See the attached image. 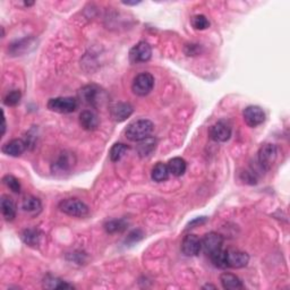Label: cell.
I'll list each match as a JSON object with an SVG mask.
<instances>
[{
    "mask_svg": "<svg viewBox=\"0 0 290 290\" xmlns=\"http://www.w3.org/2000/svg\"><path fill=\"white\" fill-rule=\"evenodd\" d=\"M154 86V78L150 72H140L133 80L132 91L138 96H145L150 94Z\"/></svg>",
    "mask_w": 290,
    "mask_h": 290,
    "instance_id": "obj_5",
    "label": "cell"
},
{
    "mask_svg": "<svg viewBox=\"0 0 290 290\" xmlns=\"http://www.w3.org/2000/svg\"><path fill=\"white\" fill-rule=\"evenodd\" d=\"M202 250V240L196 234H187L182 242V252L185 256H198Z\"/></svg>",
    "mask_w": 290,
    "mask_h": 290,
    "instance_id": "obj_11",
    "label": "cell"
},
{
    "mask_svg": "<svg viewBox=\"0 0 290 290\" xmlns=\"http://www.w3.org/2000/svg\"><path fill=\"white\" fill-rule=\"evenodd\" d=\"M124 5H127V6H135V5H138L140 4V2H122Z\"/></svg>",
    "mask_w": 290,
    "mask_h": 290,
    "instance_id": "obj_36",
    "label": "cell"
},
{
    "mask_svg": "<svg viewBox=\"0 0 290 290\" xmlns=\"http://www.w3.org/2000/svg\"><path fill=\"white\" fill-rule=\"evenodd\" d=\"M154 125L148 119H138V120L130 122L125 130L126 138L132 142H140L145 138H150Z\"/></svg>",
    "mask_w": 290,
    "mask_h": 290,
    "instance_id": "obj_1",
    "label": "cell"
},
{
    "mask_svg": "<svg viewBox=\"0 0 290 290\" xmlns=\"http://www.w3.org/2000/svg\"><path fill=\"white\" fill-rule=\"evenodd\" d=\"M156 148V140L154 138H148L140 140L138 145V153L140 158L150 156Z\"/></svg>",
    "mask_w": 290,
    "mask_h": 290,
    "instance_id": "obj_21",
    "label": "cell"
},
{
    "mask_svg": "<svg viewBox=\"0 0 290 290\" xmlns=\"http://www.w3.org/2000/svg\"><path fill=\"white\" fill-rule=\"evenodd\" d=\"M220 282L226 290H240L244 288L242 280L236 274L224 272L220 276Z\"/></svg>",
    "mask_w": 290,
    "mask_h": 290,
    "instance_id": "obj_18",
    "label": "cell"
},
{
    "mask_svg": "<svg viewBox=\"0 0 290 290\" xmlns=\"http://www.w3.org/2000/svg\"><path fill=\"white\" fill-rule=\"evenodd\" d=\"M143 238V232H140V230H134V232H132L126 238V242H128L130 244H134V242L140 240Z\"/></svg>",
    "mask_w": 290,
    "mask_h": 290,
    "instance_id": "obj_31",
    "label": "cell"
},
{
    "mask_svg": "<svg viewBox=\"0 0 290 290\" xmlns=\"http://www.w3.org/2000/svg\"><path fill=\"white\" fill-rule=\"evenodd\" d=\"M2 135H5L6 133V118H5V112H4L2 110Z\"/></svg>",
    "mask_w": 290,
    "mask_h": 290,
    "instance_id": "obj_35",
    "label": "cell"
},
{
    "mask_svg": "<svg viewBox=\"0 0 290 290\" xmlns=\"http://www.w3.org/2000/svg\"><path fill=\"white\" fill-rule=\"evenodd\" d=\"M242 117H244L246 125L250 127H258L262 125L266 120V114H264L261 106H248L245 108L244 112H242Z\"/></svg>",
    "mask_w": 290,
    "mask_h": 290,
    "instance_id": "obj_9",
    "label": "cell"
},
{
    "mask_svg": "<svg viewBox=\"0 0 290 290\" xmlns=\"http://www.w3.org/2000/svg\"><path fill=\"white\" fill-rule=\"evenodd\" d=\"M227 268H242L247 266L250 262V255L240 250H226Z\"/></svg>",
    "mask_w": 290,
    "mask_h": 290,
    "instance_id": "obj_12",
    "label": "cell"
},
{
    "mask_svg": "<svg viewBox=\"0 0 290 290\" xmlns=\"http://www.w3.org/2000/svg\"><path fill=\"white\" fill-rule=\"evenodd\" d=\"M134 112L133 106L128 102H118V104H114L110 109V114H112V119L116 122H125L127 118L132 116Z\"/></svg>",
    "mask_w": 290,
    "mask_h": 290,
    "instance_id": "obj_13",
    "label": "cell"
},
{
    "mask_svg": "<svg viewBox=\"0 0 290 290\" xmlns=\"http://www.w3.org/2000/svg\"><path fill=\"white\" fill-rule=\"evenodd\" d=\"M203 288H204V289H206V288H212V289H216V286H212V284H206V286H204Z\"/></svg>",
    "mask_w": 290,
    "mask_h": 290,
    "instance_id": "obj_37",
    "label": "cell"
},
{
    "mask_svg": "<svg viewBox=\"0 0 290 290\" xmlns=\"http://www.w3.org/2000/svg\"><path fill=\"white\" fill-rule=\"evenodd\" d=\"M99 117L92 110H84L80 114V124L85 130H96L99 127Z\"/></svg>",
    "mask_w": 290,
    "mask_h": 290,
    "instance_id": "obj_16",
    "label": "cell"
},
{
    "mask_svg": "<svg viewBox=\"0 0 290 290\" xmlns=\"http://www.w3.org/2000/svg\"><path fill=\"white\" fill-rule=\"evenodd\" d=\"M2 182L4 185L7 186L8 188L12 192V193L16 194L20 193V182L16 177L12 176V174H6V176L2 178Z\"/></svg>",
    "mask_w": 290,
    "mask_h": 290,
    "instance_id": "obj_29",
    "label": "cell"
},
{
    "mask_svg": "<svg viewBox=\"0 0 290 290\" xmlns=\"http://www.w3.org/2000/svg\"><path fill=\"white\" fill-rule=\"evenodd\" d=\"M152 49L151 46L145 41H140L135 44L130 51V62L132 64L146 62L151 59Z\"/></svg>",
    "mask_w": 290,
    "mask_h": 290,
    "instance_id": "obj_7",
    "label": "cell"
},
{
    "mask_svg": "<svg viewBox=\"0 0 290 290\" xmlns=\"http://www.w3.org/2000/svg\"><path fill=\"white\" fill-rule=\"evenodd\" d=\"M44 287L46 289H72V284L52 276H46L44 280Z\"/></svg>",
    "mask_w": 290,
    "mask_h": 290,
    "instance_id": "obj_24",
    "label": "cell"
},
{
    "mask_svg": "<svg viewBox=\"0 0 290 290\" xmlns=\"http://www.w3.org/2000/svg\"><path fill=\"white\" fill-rule=\"evenodd\" d=\"M208 221V219L206 216H202V218H198V219H195V220H193L192 221V222H190V224H188V228L187 229H192V228H195L196 226H198V224H206Z\"/></svg>",
    "mask_w": 290,
    "mask_h": 290,
    "instance_id": "obj_33",
    "label": "cell"
},
{
    "mask_svg": "<svg viewBox=\"0 0 290 290\" xmlns=\"http://www.w3.org/2000/svg\"><path fill=\"white\" fill-rule=\"evenodd\" d=\"M232 126L227 120H219L210 128V138L218 143H224L232 138Z\"/></svg>",
    "mask_w": 290,
    "mask_h": 290,
    "instance_id": "obj_8",
    "label": "cell"
},
{
    "mask_svg": "<svg viewBox=\"0 0 290 290\" xmlns=\"http://www.w3.org/2000/svg\"><path fill=\"white\" fill-rule=\"evenodd\" d=\"M42 237V232L38 228H28L23 230L22 234H20V238L25 242V244L31 246V247H36L40 244Z\"/></svg>",
    "mask_w": 290,
    "mask_h": 290,
    "instance_id": "obj_20",
    "label": "cell"
},
{
    "mask_svg": "<svg viewBox=\"0 0 290 290\" xmlns=\"http://www.w3.org/2000/svg\"><path fill=\"white\" fill-rule=\"evenodd\" d=\"M210 260L213 266L219 268H227V256H226V250L221 248L210 255Z\"/></svg>",
    "mask_w": 290,
    "mask_h": 290,
    "instance_id": "obj_26",
    "label": "cell"
},
{
    "mask_svg": "<svg viewBox=\"0 0 290 290\" xmlns=\"http://www.w3.org/2000/svg\"><path fill=\"white\" fill-rule=\"evenodd\" d=\"M168 170L169 172L174 177H180L186 172L187 164L182 158H172V160L168 162Z\"/></svg>",
    "mask_w": 290,
    "mask_h": 290,
    "instance_id": "obj_22",
    "label": "cell"
},
{
    "mask_svg": "<svg viewBox=\"0 0 290 290\" xmlns=\"http://www.w3.org/2000/svg\"><path fill=\"white\" fill-rule=\"evenodd\" d=\"M75 164V156L72 153H62L58 160L52 164L54 174H65L70 172Z\"/></svg>",
    "mask_w": 290,
    "mask_h": 290,
    "instance_id": "obj_15",
    "label": "cell"
},
{
    "mask_svg": "<svg viewBox=\"0 0 290 290\" xmlns=\"http://www.w3.org/2000/svg\"><path fill=\"white\" fill-rule=\"evenodd\" d=\"M169 170L168 166L162 164V162H158V164L152 168L151 172V178L156 182H166L169 178Z\"/></svg>",
    "mask_w": 290,
    "mask_h": 290,
    "instance_id": "obj_23",
    "label": "cell"
},
{
    "mask_svg": "<svg viewBox=\"0 0 290 290\" xmlns=\"http://www.w3.org/2000/svg\"><path fill=\"white\" fill-rule=\"evenodd\" d=\"M127 228V222L125 220H112L108 221L104 224V229L108 234H117V232H122L124 230Z\"/></svg>",
    "mask_w": 290,
    "mask_h": 290,
    "instance_id": "obj_27",
    "label": "cell"
},
{
    "mask_svg": "<svg viewBox=\"0 0 290 290\" xmlns=\"http://www.w3.org/2000/svg\"><path fill=\"white\" fill-rule=\"evenodd\" d=\"M0 208L2 213L6 221H12L16 218V206L12 200L8 195H2L0 200Z\"/></svg>",
    "mask_w": 290,
    "mask_h": 290,
    "instance_id": "obj_17",
    "label": "cell"
},
{
    "mask_svg": "<svg viewBox=\"0 0 290 290\" xmlns=\"http://www.w3.org/2000/svg\"><path fill=\"white\" fill-rule=\"evenodd\" d=\"M78 96L84 104L91 106L92 108H99L106 99V92L94 84L85 85L84 88H80Z\"/></svg>",
    "mask_w": 290,
    "mask_h": 290,
    "instance_id": "obj_2",
    "label": "cell"
},
{
    "mask_svg": "<svg viewBox=\"0 0 290 290\" xmlns=\"http://www.w3.org/2000/svg\"><path fill=\"white\" fill-rule=\"evenodd\" d=\"M190 51H187V56H195V54H198V49L200 46L198 44H190L188 46Z\"/></svg>",
    "mask_w": 290,
    "mask_h": 290,
    "instance_id": "obj_34",
    "label": "cell"
},
{
    "mask_svg": "<svg viewBox=\"0 0 290 290\" xmlns=\"http://www.w3.org/2000/svg\"><path fill=\"white\" fill-rule=\"evenodd\" d=\"M201 240H202V250L208 256H210V255L214 253V252L221 250L224 246L222 234L214 232L206 234Z\"/></svg>",
    "mask_w": 290,
    "mask_h": 290,
    "instance_id": "obj_10",
    "label": "cell"
},
{
    "mask_svg": "<svg viewBox=\"0 0 290 290\" xmlns=\"http://www.w3.org/2000/svg\"><path fill=\"white\" fill-rule=\"evenodd\" d=\"M59 210L62 213L75 218H84L88 214V206L78 198H66L59 203Z\"/></svg>",
    "mask_w": 290,
    "mask_h": 290,
    "instance_id": "obj_3",
    "label": "cell"
},
{
    "mask_svg": "<svg viewBox=\"0 0 290 290\" xmlns=\"http://www.w3.org/2000/svg\"><path fill=\"white\" fill-rule=\"evenodd\" d=\"M242 179L244 180V182H248V184L253 185L256 184V177H255V174L250 172H244L242 174Z\"/></svg>",
    "mask_w": 290,
    "mask_h": 290,
    "instance_id": "obj_32",
    "label": "cell"
},
{
    "mask_svg": "<svg viewBox=\"0 0 290 290\" xmlns=\"http://www.w3.org/2000/svg\"><path fill=\"white\" fill-rule=\"evenodd\" d=\"M278 158V148L274 144L266 143L260 148L258 153V164L264 170H270Z\"/></svg>",
    "mask_w": 290,
    "mask_h": 290,
    "instance_id": "obj_6",
    "label": "cell"
},
{
    "mask_svg": "<svg viewBox=\"0 0 290 290\" xmlns=\"http://www.w3.org/2000/svg\"><path fill=\"white\" fill-rule=\"evenodd\" d=\"M22 208L24 212L28 213V214L38 216L42 210V203L39 198H36V196L30 195L23 200Z\"/></svg>",
    "mask_w": 290,
    "mask_h": 290,
    "instance_id": "obj_19",
    "label": "cell"
},
{
    "mask_svg": "<svg viewBox=\"0 0 290 290\" xmlns=\"http://www.w3.org/2000/svg\"><path fill=\"white\" fill-rule=\"evenodd\" d=\"M20 99H22V93L20 90H12L4 98V104L8 106H15L20 104Z\"/></svg>",
    "mask_w": 290,
    "mask_h": 290,
    "instance_id": "obj_28",
    "label": "cell"
},
{
    "mask_svg": "<svg viewBox=\"0 0 290 290\" xmlns=\"http://www.w3.org/2000/svg\"><path fill=\"white\" fill-rule=\"evenodd\" d=\"M192 25L198 31H204L210 26V22L204 15H196L192 18Z\"/></svg>",
    "mask_w": 290,
    "mask_h": 290,
    "instance_id": "obj_30",
    "label": "cell"
},
{
    "mask_svg": "<svg viewBox=\"0 0 290 290\" xmlns=\"http://www.w3.org/2000/svg\"><path fill=\"white\" fill-rule=\"evenodd\" d=\"M26 148H28V144L24 140L15 138V140H10V142H7L6 144H4L2 148V151L4 154L16 158V156H22Z\"/></svg>",
    "mask_w": 290,
    "mask_h": 290,
    "instance_id": "obj_14",
    "label": "cell"
},
{
    "mask_svg": "<svg viewBox=\"0 0 290 290\" xmlns=\"http://www.w3.org/2000/svg\"><path fill=\"white\" fill-rule=\"evenodd\" d=\"M128 146L124 143H116L112 145V148H110L109 152V156L110 160L112 162H118L126 154V152L128 151Z\"/></svg>",
    "mask_w": 290,
    "mask_h": 290,
    "instance_id": "obj_25",
    "label": "cell"
},
{
    "mask_svg": "<svg viewBox=\"0 0 290 290\" xmlns=\"http://www.w3.org/2000/svg\"><path fill=\"white\" fill-rule=\"evenodd\" d=\"M48 109L57 114H72L78 109V100L70 96L54 98L48 101Z\"/></svg>",
    "mask_w": 290,
    "mask_h": 290,
    "instance_id": "obj_4",
    "label": "cell"
}]
</instances>
